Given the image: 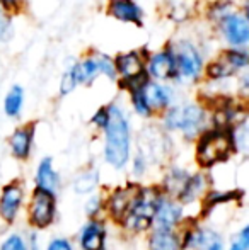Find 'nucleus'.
<instances>
[{
    "instance_id": "nucleus-1",
    "label": "nucleus",
    "mask_w": 249,
    "mask_h": 250,
    "mask_svg": "<svg viewBox=\"0 0 249 250\" xmlns=\"http://www.w3.org/2000/svg\"><path fill=\"white\" fill-rule=\"evenodd\" d=\"M108 112H110V119H108V125L104 126V129H106L104 153H106V160L113 167L121 168L128 162L130 157L128 121H126L121 109L116 107V105H110Z\"/></svg>"
},
{
    "instance_id": "nucleus-2",
    "label": "nucleus",
    "mask_w": 249,
    "mask_h": 250,
    "mask_svg": "<svg viewBox=\"0 0 249 250\" xmlns=\"http://www.w3.org/2000/svg\"><path fill=\"white\" fill-rule=\"evenodd\" d=\"M232 138L226 129H213L202 136L198 142L196 157L203 167H212L213 164L227 158L232 148Z\"/></svg>"
},
{
    "instance_id": "nucleus-3",
    "label": "nucleus",
    "mask_w": 249,
    "mask_h": 250,
    "mask_svg": "<svg viewBox=\"0 0 249 250\" xmlns=\"http://www.w3.org/2000/svg\"><path fill=\"white\" fill-rule=\"evenodd\" d=\"M159 196L154 189H140L136 199L133 201L132 208L125 216V225L135 230H142L147 228L152 223L154 213H156V206Z\"/></svg>"
},
{
    "instance_id": "nucleus-4",
    "label": "nucleus",
    "mask_w": 249,
    "mask_h": 250,
    "mask_svg": "<svg viewBox=\"0 0 249 250\" xmlns=\"http://www.w3.org/2000/svg\"><path fill=\"white\" fill-rule=\"evenodd\" d=\"M205 123V111L200 105L188 104L167 111L166 126L169 129H181L186 136H193Z\"/></svg>"
},
{
    "instance_id": "nucleus-5",
    "label": "nucleus",
    "mask_w": 249,
    "mask_h": 250,
    "mask_svg": "<svg viewBox=\"0 0 249 250\" xmlns=\"http://www.w3.org/2000/svg\"><path fill=\"white\" fill-rule=\"evenodd\" d=\"M75 79L79 83H92L99 75H106L110 79L116 77V70H114V63L106 55H96L91 58L84 60V62L77 63L72 66Z\"/></svg>"
},
{
    "instance_id": "nucleus-6",
    "label": "nucleus",
    "mask_w": 249,
    "mask_h": 250,
    "mask_svg": "<svg viewBox=\"0 0 249 250\" xmlns=\"http://www.w3.org/2000/svg\"><path fill=\"white\" fill-rule=\"evenodd\" d=\"M114 70H116V73H120V77L123 79V83L128 90L147 80L145 62H143L142 55L136 51L123 53V55L118 56L114 60Z\"/></svg>"
},
{
    "instance_id": "nucleus-7",
    "label": "nucleus",
    "mask_w": 249,
    "mask_h": 250,
    "mask_svg": "<svg viewBox=\"0 0 249 250\" xmlns=\"http://www.w3.org/2000/svg\"><path fill=\"white\" fill-rule=\"evenodd\" d=\"M174 60H176V79L195 80L202 73L203 62L196 48L189 43H181L174 50Z\"/></svg>"
},
{
    "instance_id": "nucleus-8",
    "label": "nucleus",
    "mask_w": 249,
    "mask_h": 250,
    "mask_svg": "<svg viewBox=\"0 0 249 250\" xmlns=\"http://www.w3.org/2000/svg\"><path fill=\"white\" fill-rule=\"evenodd\" d=\"M248 65V55L244 51L237 50H229L226 51L219 60L212 63L206 70V75L210 79H227V77L232 75L236 70L244 68Z\"/></svg>"
},
{
    "instance_id": "nucleus-9",
    "label": "nucleus",
    "mask_w": 249,
    "mask_h": 250,
    "mask_svg": "<svg viewBox=\"0 0 249 250\" xmlns=\"http://www.w3.org/2000/svg\"><path fill=\"white\" fill-rule=\"evenodd\" d=\"M29 216L33 225L38 228H45L51 223L55 216V199L53 194L43 189H36L29 206Z\"/></svg>"
},
{
    "instance_id": "nucleus-10",
    "label": "nucleus",
    "mask_w": 249,
    "mask_h": 250,
    "mask_svg": "<svg viewBox=\"0 0 249 250\" xmlns=\"http://www.w3.org/2000/svg\"><path fill=\"white\" fill-rule=\"evenodd\" d=\"M145 73L157 80L176 79V60H174L173 48L150 56L145 66Z\"/></svg>"
},
{
    "instance_id": "nucleus-11",
    "label": "nucleus",
    "mask_w": 249,
    "mask_h": 250,
    "mask_svg": "<svg viewBox=\"0 0 249 250\" xmlns=\"http://www.w3.org/2000/svg\"><path fill=\"white\" fill-rule=\"evenodd\" d=\"M222 31L226 40L234 48H241L249 40V24L243 14H227L222 17Z\"/></svg>"
},
{
    "instance_id": "nucleus-12",
    "label": "nucleus",
    "mask_w": 249,
    "mask_h": 250,
    "mask_svg": "<svg viewBox=\"0 0 249 250\" xmlns=\"http://www.w3.org/2000/svg\"><path fill=\"white\" fill-rule=\"evenodd\" d=\"M108 14L121 22H130L140 26L143 19V10L135 0H111L108 5Z\"/></svg>"
},
{
    "instance_id": "nucleus-13",
    "label": "nucleus",
    "mask_w": 249,
    "mask_h": 250,
    "mask_svg": "<svg viewBox=\"0 0 249 250\" xmlns=\"http://www.w3.org/2000/svg\"><path fill=\"white\" fill-rule=\"evenodd\" d=\"M180 220H181V208L176 203H173V201L159 198L156 206V213H154L152 218L156 228L171 230Z\"/></svg>"
},
{
    "instance_id": "nucleus-14",
    "label": "nucleus",
    "mask_w": 249,
    "mask_h": 250,
    "mask_svg": "<svg viewBox=\"0 0 249 250\" xmlns=\"http://www.w3.org/2000/svg\"><path fill=\"white\" fill-rule=\"evenodd\" d=\"M142 90L143 96H145V101L149 104L150 111H160V109L169 107L171 101H173V92H171L169 87L160 85V83L156 82H145L142 83Z\"/></svg>"
},
{
    "instance_id": "nucleus-15",
    "label": "nucleus",
    "mask_w": 249,
    "mask_h": 250,
    "mask_svg": "<svg viewBox=\"0 0 249 250\" xmlns=\"http://www.w3.org/2000/svg\"><path fill=\"white\" fill-rule=\"evenodd\" d=\"M140 192V188L138 186H128L125 189H120L113 194V198L110 201V209H111V214L116 218H125L126 213L130 211L132 208L133 201L136 199Z\"/></svg>"
},
{
    "instance_id": "nucleus-16",
    "label": "nucleus",
    "mask_w": 249,
    "mask_h": 250,
    "mask_svg": "<svg viewBox=\"0 0 249 250\" xmlns=\"http://www.w3.org/2000/svg\"><path fill=\"white\" fill-rule=\"evenodd\" d=\"M21 199H23V191H21L19 184H9L2 192L0 198V214L3 220L12 221L17 214V209L21 206Z\"/></svg>"
},
{
    "instance_id": "nucleus-17",
    "label": "nucleus",
    "mask_w": 249,
    "mask_h": 250,
    "mask_svg": "<svg viewBox=\"0 0 249 250\" xmlns=\"http://www.w3.org/2000/svg\"><path fill=\"white\" fill-rule=\"evenodd\" d=\"M183 245L200 250H224L222 238L215 231H191L184 237Z\"/></svg>"
},
{
    "instance_id": "nucleus-18",
    "label": "nucleus",
    "mask_w": 249,
    "mask_h": 250,
    "mask_svg": "<svg viewBox=\"0 0 249 250\" xmlns=\"http://www.w3.org/2000/svg\"><path fill=\"white\" fill-rule=\"evenodd\" d=\"M36 181H38V189H43V191H48V192H51V194H55V192L58 191L60 177H58V174L53 170L51 158H45L40 164Z\"/></svg>"
},
{
    "instance_id": "nucleus-19",
    "label": "nucleus",
    "mask_w": 249,
    "mask_h": 250,
    "mask_svg": "<svg viewBox=\"0 0 249 250\" xmlns=\"http://www.w3.org/2000/svg\"><path fill=\"white\" fill-rule=\"evenodd\" d=\"M31 143H33V126H24L14 131L10 136V148L17 158H27L31 151Z\"/></svg>"
},
{
    "instance_id": "nucleus-20",
    "label": "nucleus",
    "mask_w": 249,
    "mask_h": 250,
    "mask_svg": "<svg viewBox=\"0 0 249 250\" xmlns=\"http://www.w3.org/2000/svg\"><path fill=\"white\" fill-rule=\"evenodd\" d=\"M80 245L84 250H103L104 245V228L101 223H89L80 235Z\"/></svg>"
},
{
    "instance_id": "nucleus-21",
    "label": "nucleus",
    "mask_w": 249,
    "mask_h": 250,
    "mask_svg": "<svg viewBox=\"0 0 249 250\" xmlns=\"http://www.w3.org/2000/svg\"><path fill=\"white\" fill-rule=\"evenodd\" d=\"M183 244L171 230L157 228L150 238V250H181Z\"/></svg>"
},
{
    "instance_id": "nucleus-22",
    "label": "nucleus",
    "mask_w": 249,
    "mask_h": 250,
    "mask_svg": "<svg viewBox=\"0 0 249 250\" xmlns=\"http://www.w3.org/2000/svg\"><path fill=\"white\" fill-rule=\"evenodd\" d=\"M24 102V92L19 85H14L5 96V102H3V109H5L7 116H19L21 109H23Z\"/></svg>"
},
{
    "instance_id": "nucleus-23",
    "label": "nucleus",
    "mask_w": 249,
    "mask_h": 250,
    "mask_svg": "<svg viewBox=\"0 0 249 250\" xmlns=\"http://www.w3.org/2000/svg\"><path fill=\"white\" fill-rule=\"evenodd\" d=\"M205 189V181L202 175H195V177H188V181L184 182L183 189L180 191V198L183 201H193L202 194V191Z\"/></svg>"
},
{
    "instance_id": "nucleus-24",
    "label": "nucleus",
    "mask_w": 249,
    "mask_h": 250,
    "mask_svg": "<svg viewBox=\"0 0 249 250\" xmlns=\"http://www.w3.org/2000/svg\"><path fill=\"white\" fill-rule=\"evenodd\" d=\"M130 94H132L133 107H135V111L138 112V114H142V116H150V114H152V111H150L149 104H147V101H145V96H143L142 83H140V85H136V87H133V89H130Z\"/></svg>"
},
{
    "instance_id": "nucleus-25",
    "label": "nucleus",
    "mask_w": 249,
    "mask_h": 250,
    "mask_svg": "<svg viewBox=\"0 0 249 250\" xmlns=\"http://www.w3.org/2000/svg\"><path fill=\"white\" fill-rule=\"evenodd\" d=\"M97 181H99V175L97 172H86L84 175H80L75 182V191L84 194V192H91L94 188L97 186Z\"/></svg>"
},
{
    "instance_id": "nucleus-26",
    "label": "nucleus",
    "mask_w": 249,
    "mask_h": 250,
    "mask_svg": "<svg viewBox=\"0 0 249 250\" xmlns=\"http://www.w3.org/2000/svg\"><path fill=\"white\" fill-rule=\"evenodd\" d=\"M188 181V175L184 174V170H173L166 179V186H169V189H176L178 194L183 189L184 182Z\"/></svg>"
},
{
    "instance_id": "nucleus-27",
    "label": "nucleus",
    "mask_w": 249,
    "mask_h": 250,
    "mask_svg": "<svg viewBox=\"0 0 249 250\" xmlns=\"http://www.w3.org/2000/svg\"><path fill=\"white\" fill-rule=\"evenodd\" d=\"M77 83H79V82H77L73 70L72 68L67 70L65 75H63V79H62V83H60V92H62V96H67V94L72 92V90L77 87Z\"/></svg>"
},
{
    "instance_id": "nucleus-28",
    "label": "nucleus",
    "mask_w": 249,
    "mask_h": 250,
    "mask_svg": "<svg viewBox=\"0 0 249 250\" xmlns=\"http://www.w3.org/2000/svg\"><path fill=\"white\" fill-rule=\"evenodd\" d=\"M0 250H27V249H26L24 240L19 237V235H10V237L2 244Z\"/></svg>"
},
{
    "instance_id": "nucleus-29",
    "label": "nucleus",
    "mask_w": 249,
    "mask_h": 250,
    "mask_svg": "<svg viewBox=\"0 0 249 250\" xmlns=\"http://www.w3.org/2000/svg\"><path fill=\"white\" fill-rule=\"evenodd\" d=\"M249 249V230L248 227L243 228V231L239 233V237L236 238V242L232 244L230 250H248Z\"/></svg>"
},
{
    "instance_id": "nucleus-30",
    "label": "nucleus",
    "mask_w": 249,
    "mask_h": 250,
    "mask_svg": "<svg viewBox=\"0 0 249 250\" xmlns=\"http://www.w3.org/2000/svg\"><path fill=\"white\" fill-rule=\"evenodd\" d=\"M108 119H110V112H108V107H101L99 111L94 114L92 123L96 126H99V128L104 129V126L108 125Z\"/></svg>"
},
{
    "instance_id": "nucleus-31",
    "label": "nucleus",
    "mask_w": 249,
    "mask_h": 250,
    "mask_svg": "<svg viewBox=\"0 0 249 250\" xmlns=\"http://www.w3.org/2000/svg\"><path fill=\"white\" fill-rule=\"evenodd\" d=\"M9 29H10L9 17H7V14L3 12V10H0V40L5 38V34L9 33Z\"/></svg>"
},
{
    "instance_id": "nucleus-32",
    "label": "nucleus",
    "mask_w": 249,
    "mask_h": 250,
    "mask_svg": "<svg viewBox=\"0 0 249 250\" xmlns=\"http://www.w3.org/2000/svg\"><path fill=\"white\" fill-rule=\"evenodd\" d=\"M48 250H73V249L67 240H63V238H57V240H53L50 245H48Z\"/></svg>"
},
{
    "instance_id": "nucleus-33",
    "label": "nucleus",
    "mask_w": 249,
    "mask_h": 250,
    "mask_svg": "<svg viewBox=\"0 0 249 250\" xmlns=\"http://www.w3.org/2000/svg\"><path fill=\"white\" fill-rule=\"evenodd\" d=\"M24 2H26V0H0V3H2L5 9H10V10L19 9Z\"/></svg>"
},
{
    "instance_id": "nucleus-34",
    "label": "nucleus",
    "mask_w": 249,
    "mask_h": 250,
    "mask_svg": "<svg viewBox=\"0 0 249 250\" xmlns=\"http://www.w3.org/2000/svg\"><path fill=\"white\" fill-rule=\"evenodd\" d=\"M99 206H101V201H99V199H97V198H92V199H91V201H89V204H87V211H89V214L97 213Z\"/></svg>"
},
{
    "instance_id": "nucleus-35",
    "label": "nucleus",
    "mask_w": 249,
    "mask_h": 250,
    "mask_svg": "<svg viewBox=\"0 0 249 250\" xmlns=\"http://www.w3.org/2000/svg\"><path fill=\"white\" fill-rule=\"evenodd\" d=\"M143 172V160H142V157H138L135 160V174H142Z\"/></svg>"
}]
</instances>
